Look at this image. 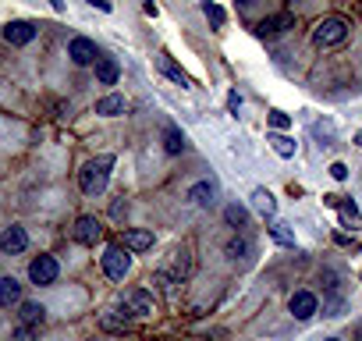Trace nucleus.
<instances>
[{"mask_svg": "<svg viewBox=\"0 0 362 341\" xmlns=\"http://www.w3.org/2000/svg\"><path fill=\"white\" fill-rule=\"evenodd\" d=\"M110 167H114V157H96V160H89L78 174V185H82V192L89 196H96L107 189V178H110Z\"/></svg>", "mask_w": 362, "mask_h": 341, "instance_id": "f257e3e1", "label": "nucleus"}, {"mask_svg": "<svg viewBox=\"0 0 362 341\" xmlns=\"http://www.w3.org/2000/svg\"><path fill=\"white\" fill-rule=\"evenodd\" d=\"M345 36H348V22L345 18H323L313 28V43L316 47H338V43H345Z\"/></svg>", "mask_w": 362, "mask_h": 341, "instance_id": "f03ea898", "label": "nucleus"}, {"mask_svg": "<svg viewBox=\"0 0 362 341\" xmlns=\"http://www.w3.org/2000/svg\"><path fill=\"white\" fill-rule=\"evenodd\" d=\"M128 267H132L128 249H121V245H110V249L103 253V274L110 277V281H125Z\"/></svg>", "mask_w": 362, "mask_h": 341, "instance_id": "7ed1b4c3", "label": "nucleus"}, {"mask_svg": "<svg viewBox=\"0 0 362 341\" xmlns=\"http://www.w3.org/2000/svg\"><path fill=\"white\" fill-rule=\"evenodd\" d=\"M153 313V299H149V292H142V288H135V292H128V299L121 302V317H149Z\"/></svg>", "mask_w": 362, "mask_h": 341, "instance_id": "20e7f679", "label": "nucleus"}, {"mask_svg": "<svg viewBox=\"0 0 362 341\" xmlns=\"http://www.w3.org/2000/svg\"><path fill=\"white\" fill-rule=\"evenodd\" d=\"M28 277H33L36 285L57 281V260H53V256H36L33 263H28Z\"/></svg>", "mask_w": 362, "mask_h": 341, "instance_id": "39448f33", "label": "nucleus"}, {"mask_svg": "<svg viewBox=\"0 0 362 341\" xmlns=\"http://www.w3.org/2000/svg\"><path fill=\"white\" fill-rule=\"evenodd\" d=\"M68 57L75 60V65H93V60H100L96 53V43L93 40H85V36H75L71 47H68Z\"/></svg>", "mask_w": 362, "mask_h": 341, "instance_id": "423d86ee", "label": "nucleus"}, {"mask_svg": "<svg viewBox=\"0 0 362 341\" xmlns=\"http://www.w3.org/2000/svg\"><path fill=\"white\" fill-rule=\"evenodd\" d=\"M33 36H36V25H33V22H8V25H4V40L15 43V47L33 43Z\"/></svg>", "mask_w": 362, "mask_h": 341, "instance_id": "0eeeda50", "label": "nucleus"}, {"mask_svg": "<svg viewBox=\"0 0 362 341\" xmlns=\"http://www.w3.org/2000/svg\"><path fill=\"white\" fill-rule=\"evenodd\" d=\"M288 309H291L295 320H309V317L316 313V295H313V292H295L291 302H288Z\"/></svg>", "mask_w": 362, "mask_h": 341, "instance_id": "6e6552de", "label": "nucleus"}, {"mask_svg": "<svg viewBox=\"0 0 362 341\" xmlns=\"http://www.w3.org/2000/svg\"><path fill=\"white\" fill-rule=\"evenodd\" d=\"M100 235H103V228H100L96 217H78V224H75V238H78L82 245H93Z\"/></svg>", "mask_w": 362, "mask_h": 341, "instance_id": "1a4fd4ad", "label": "nucleus"}, {"mask_svg": "<svg viewBox=\"0 0 362 341\" xmlns=\"http://www.w3.org/2000/svg\"><path fill=\"white\" fill-rule=\"evenodd\" d=\"M25 245H28L25 228H8L4 235H0V249H4V253H21Z\"/></svg>", "mask_w": 362, "mask_h": 341, "instance_id": "9d476101", "label": "nucleus"}, {"mask_svg": "<svg viewBox=\"0 0 362 341\" xmlns=\"http://www.w3.org/2000/svg\"><path fill=\"white\" fill-rule=\"evenodd\" d=\"M153 245V231H146V228H135V231H125V249L128 253H142Z\"/></svg>", "mask_w": 362, "mask_h": 341, "instance_id": "9b49d317", "label": "nucleus"}, {"mask_svg": "<svg viewBox=\"0 0 362 341\" xmlns=\"http://www.w3.org/2000/svg\"><path fill=\"white\" fill-rule=\"evenodd\" d=\"M214 196H217V189L209 181H199V185H192V189H189V199L196 206H214Z\"/></svg>", "mask_w": 362, "mask_h": 341, "instance_id": "f8f14e48", "label": "nucleus"}, {"mask_svg": "<svg viewBox=\"0 0 362 341\" xmlns=\"http://www.w3.org/2000/svg\"><path fill=\"white\" fill-rule=\"evenodd\" d=\"M21 302V285L15 277H0V306H15Z\"/></svg>", "mask_w": 362, "mask_h": 341, "instance_id": "ddd939ff", "label": "nucleus"}, {"mask_svg": "<svg viewBox=\"0 0 362 341\" xmlns=\"http://www.w3.org/2000/svg\"><path fill=\"white\" fill-rule=\"evenodd\" d=\"M117 75H121V68H117L114 57H100V60H96V78H100L103 85H114Z\"/></svg>", "mask_w": 362, "mask_h": 341, "instance_id": "4468645a", "label": "nucleus"}, {"mask_svg": "<svg viewBox=\"0 0 362 341\" xmlns=\"http://www.w3.org/2000/svg\"><path fill=\"white\" fill-rule=\"evenodd\" d=\"M157 68H160V72H164V75H167V78H174V82H178V85H192V78H189V75H185V72H181V68H178V65H174V60H171V57H167V53H164V57H157Z\"/></svg>", "mask_w": 362, "mask_h": 341, "instance_id": "2eb2a0df", "label": "nucleus"}, {"mask_svg": "<svg viewBox=\"0 0 362 341\" xmlns=\"http://www.w3.org/2000/svg\"><path fill=\"white\" fill-rule=\"evenodd\" d=\"M96 114H103V117H117V114H125V97H103L100 103H96Z\"/></svg>", "mask_w": 362, "mask_h": 341, "instance_id": "dca6fc26", "label": "nucleus"}, {"mask_svg": "<svg viewBox=\"0 0 362 341\" xmlns=\"http://www.w3.org/2000/svg\"><path fill=\"white\" fill-rule=\"evenodd\" d=\"M291 25V15H277V18H263L259 22V33L263 36H270V33H281V28H288Z\"/></svg>", "mask_w": 362, "mask_h": 341, "instance_id": "f3484780", "label": "nucleus"}, {"mask_svg": "<svg viewBox=\"0 0 362 341\" xmlns=\"http://www.w3.org/2000/svg\"><path fill=\"white\" fill-rule=\"evenodd\" d=\"M164 149L167 153H181V149H185V135H181L174 125H167V132H164Z\"/></svg>", "mask_w": 362, "mask_h": 341, "instance_id": "a211bd4d", "label": "nucleus"}, {"mask_svg": "<svg viewBox=\"0 0 362 341\" xmlns=\"http://www.w3.org/2000/svg\"><path fill=\"white\" fill-rule=\"evenodd\" d=\"M224 217H227V224H234V228H241L249 221V210L245 206H238V203H231L227 210H224Z\"/></svg>", "mask_w": 362, "mask_h": 341, "instance_id": "6ab92c4d", "label": "nucleus"}, {"mask_svg": "<svg viewBox=\"0 0 362 341\" xmlns=\"http://www.w3.org/2000/svg\"><path fill=\"white\" fill-rule=\"evenodd\" d=\"M252 203H256V210H263V213H274V210H277L274 196H270L266 189H256V192H252Z\"/></svg>", "mask_w": 362, "mask_h": 341, "instance_id": "aec40b11", "label": "nucleus"}, {"mask_svg": "<svg viewBox=\"0 0 362 341\" xmlns=\"http://www.w3.org/2000/svg\"><path fill=\"white\" fill-rule=\"evenodd\" d=\"M21 317H25V324H43V306L25 302V306H21Z\"/></svg>", "mask_w": 362, "mask_h": 341, "instance_id": "412c9836", "label": "nucleus"}, {"mask_svg": "<svg viewBox=\"0 0 362 341\" xmlns=\"http://www.w3.org/2000/svg\"><path fill=\"white\" fill-rule=\"evenodd\" d=\"M270 142H274V149L281 153V157H295V142H291V139H284V135H274Z\"/></svg>", "mask_w": 362, "mask_h": 341, "instance_id": "4be33fe9", "label": "nucleus"}, {"mask_svg": "<svg viewBox=\"0 0 362 341\" xmlns=\"http://www.w3.org/2000/svg\"><path fill=\"white\" fill-rule=\"evenodd\" d=\"M245 253H249V242H241V238H231V242H227V256H231V260L245 256Z\"/></svg>", "mask_w": 362, "mask_h": 341, "instance_id": "5701e85b", "label": "nucleus"}, {"mask_svg": "<svg viewBox=\"0 0 362 341\" xmlns=\"http://www.w3.org/2000/svg\"><path fill=\"white\" fill-rule=\"evenodd\" d=\"M338 206H341V217H345L348 224H362V217H359V206H355V203H338Z\"/></svg>", "mask_w": 362, "mask_h": 341, "instance_id": "b1692460", "label": "nucleus"}, {"mask_svg": "<svg viewBox=\"0 0 362 341\" xmlns=\"http://www.w3.org/2000/svg\"><path fill=\"white\" fill-rule=\"evenodd\" d=\"M202 11H206V18L214 25H224V8L221 4H202Z\"/></svg>", "mask_w": 362, "mask_h": 341, "instance_id": "393cba45", "label": "nucleus"}, {"mask_svg": "<svg viewBox=\"0 0 362 341\" xmlns=\"http://www.w3.org/2000/svg\"><path fill=\"white\" fill-rule=\"evenodd\" d=\"M270 235H274L281 245H295V238H291V231H288L284 224H274V228H270Z\"/></svg>", "mask_w": 362, "mask_h": 341, "instance_id": "a878e982", "label": "nucleus"}, {"mask_svg": "<svg viewBox=\"0 0 362 341\" xmlns=\"http://www.w3.org/2000/svg\"><path fill=\"white\" fill-rule=\"evenodd\" d=\"M270 125H274V128H288V125H291V117H288L284 110H274V114H270Z\"/></svg>", "mask_w": 362, "mask_h": 341, "instance_id": "bb28decb", "label": "nucleus"}, {"mask_svg": "<svg viewBox=\"0 0 362 341\" xmlns=\"http://www.w3.org/2000/svg\"><path fill=\"white\" fill-rule=\"evenodd\" d=\"M330 174H334L338 181H345V178H348V167H345V164H334V167H330Z\"/></svg>", "mask_w": 362, "mask_h": 341, "instance_id": "cd10ccee", "label": "nucleus"}, {"mask_svg": "<svg viewBox=\"0 0 362 341\" xmlns=\"http://www.w3.org/2000/svg\"><path fill=\"white\" fill-rule=\"evenodd\" d=\"M227 107H231V110H238V107H241V97H238V92H231V97H227Z\"/></svg>", "mask_w": 362, "mask_h": 341, "instance_id": "c85d7f7f", "label": "nucleus"}, {"mask_svg": "<svg viewBox=\"0 0 362 341\" xmlns=\"http://www.w3.org/2000/svg\"><path fill=\"white\" fill-rule=\"evenodd\" d=\"M355 142H359V146H362V132H359V135H355Z\"/></svg>", "mask_w": 362, "mask_h": 341, "instance_id": "c756f323", "label": "nucleus"}, {"mask_svg": "<svg viewBox=\"0 0 362 341\" xmlns=\"http://www.w3.org/2000/svg\"><path fill=\"white\" fill-rule=\"evenodd\" d=\"M327 341H338V338H327Z\"/></svg>", "mask_w": 362, "mask_h": 341, "instance_id": "7c9ffc66", "label": "nucleus"}]
</instances>
